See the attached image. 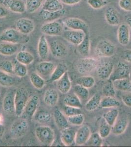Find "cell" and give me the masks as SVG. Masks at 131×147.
<instances>
[{
	"label": "cell",
	"instance_id": "obj_1",
	"mask_svg": "<svg viewBox=\"0 0 131 147\" xmlns=\"http://www.w3.org/2000/svg\"><path fill=\"white\" fill-rule=\"evenodd\" d=\"M30 37L19 32L14 28H7L0 35V40L15 44H26L28 42Z\"/></svg>",
	"mask_w": 131,
	"mask_h": 147
},
{
	"label": "cell",
	"instance_id": "obj_2",
	"mask_svg": "<svg viewBox=\"0 0 131 147\" xmlns=\"http://www.w3.org/2000/svg\"><path fill=\"white\" fill-rule=\"evenodd\" d=\"M35 134L37 138L44 145L50 146L54 141V132L48 126H39L35 129Z\"/></svg>",
	"mask_w": 131,
	"mask_h": 147
},
{
	"label": "cell",
	"instance_id": "obj_3",
	"mask_svg": "<svg viewBox=\"0 0 131 147\" xmlns=\"http://www.w3.org/2000/svg\"><path fill=\"white\" fill-rule=\"evenodd\" d=\"M116 46L109 41L101 40L98 42L95 49V54L99 57H109L114 55Z\"/></svg>",
	"mask_w": 131,
	"mask_h": 147
},
{
	"label": "cell",
	"instance_id": "obj_4",
	"mask_svg": "<svg viewBox=\"0 0 131 147\" xmlns=\"http://www.w3.org/2000/svg\"><path fill=\"white\" fill-rule=\"evenodd\" d=\"M28 94L23 88L17 89L15 93V113L17 116H20L23 113L27 102L28 100Z\"/></svg>",
	"mask_w": 131,
	"mask_h": 147
},
{
	"label": "cell",
	"instance_id": "obj_5",
	"mask_svg": "<svg viewBox=\"0 0 131 147\" xmlns=\"http://www.w3.org/2000/svg\"><path fill=\"white\" fill-rule=\"evenodd\" d=\"M28 127V122L26 119H18L12 125L10 129V135L14 138H21L27 134Z\"/></svg>",
	"mask_w": 131,
	"mask_h": 147
},
{
	"label": "cell",
	"instance_id": "obj_6",
	"mask_svg": "<svg viewBox=\"0 0 131 147\" xmlns=\"http://www.w3.org/2000/svg\"><path fill=\"white\" fill-rule=\"evenodd\" d=\"M130 73L129 66L124 62L119 61L116 64V67L114 68L109 80L113 82L119 79L130 78Z\"/></svg>",
	"mask_w": 131,
	"mask_h": 147
},
{
	"label": "cell",
	"instance_id": "obj_7",
	"mask_svg": "<svg viewBox=\"0 0 131 147\" xmlns=\"http://www.w3.org/2000/svg\"><path fill=\"white\" fill-rule=\"evenodd\" d=\"M41 30L48 36H60L63 33V28L59 22L53 21L44 24L41 28Z\"/></svg>",
	"mask_w": 131,
	"mask_h": 147
},
{
	"label": "cell",
	"instance_id": "obj_8",
	"mask_svg": "<svg viewBox=\"0 0 131 147\" xmlns=\"http://www.w3.org/2000/svg\"><path fill=\"white\" fill-rule=\"evenodd\" d=\"M50 51L52 55L57 59H62L68 54V48L63 42L59 40H53L50 44Z\"/></svg>",
	"mask_w": 131,
	"mask_h": 147
},
{
	"label": "cell",
	"instance_id": "obj_9",
	"mask_svg": "<svg viewBox=\"0 0 131 147\" xmlns=\"http://www.w3.org/2000/svg\"><path fill=\"white\" fill-rule=\"evenodd\" d=\"M97 66V61L92 57H87L80 60L77 65V69L82 74L89 73L94 70Z\"/></svg>",
	"mask_w": 131,
	"mask_h": 147
},
{
	"label": "cell",
	"instance_id": "obj_10",
	"mask_svg": "<svg viewBox=\"0 0 131 147\" xmlns=\"http://www.w3.org/2000/svg\"><path fill=\"white\" fill-rule=\"evenodd\" d=\"M66 27L72 30H81L85 34H89L88 24L83 20L77 18H69L64 21Z\"/></svg>",
	"mask_w": 131,
	"mask_h": 147
},
{
	"label": "cell",
	"instance_id": "obj_11",
	"mask_svg": "<svg viewBox=\"0 0 131 147\" xmlns=\"http://www.w3.org/2000/svg\"><path fill=\"white\" fill-rule=\"evenodd\" d=\"M17 30L26 35L32 33L35 29V24L30 19L22 18L17 20L15 23Z\"/></svg>",
	"mask_w": 131,
	"mask_h": 147
},
{
	"label": "cell",
	"instance_id": "obj_12",
	"mask_svg": "<svg viewBox=\"0 0 131 147\" xmlns=\"http://www.w3.org/2000/svg\"><path fill=\"white\" fill-rule=\"evenodd\" d=\"M85 32L81 30H67L63 34V36L67 41L77 46L81 43L85 38Z\"/></svg>",
	"mask_w": 131,
	"mask_h": 147
},
{
	"label": "cell",
	"instance_id": "obj_13",
	"mask_svg": "<svg viewBox=\"0 0 131 147\" xmlns=\"http://www.w3.org/2000/svg\"><path fill=\"white\" fill-rule=\"evenodd\" d=\"M55 67L56 65L52 62L43 61L37 65L36 71L42 78H50Z\"/></svg>",
	"mask_w": 131,
	"mask_h": 147
},
{
	"label": "cell",
	"instance_id": "obj_14",
	"mask_svg": "<svg viewBox=\"0 0 131 147\" xmlns=\"http://www.w3.org/2000/svg\"><path fill=\"white\" fill-rule=\"evenodd\" d=\"M91 135V131L90 127L87 125L82 126L76 132L75 143L77 145H84L88 141Z\"/></svg>",
	"mask_w": 131,
	"mask_h": 147
},
{
	"label": "cell",
	"instance_id": "obj_15",
	"mask_svg": "<svg viewBox=\"0 0 131 147\" xmlns=\"http://www.w3.org/2000/svg\"><path fill=\"white\" fill-rule=\"evenodd\" d=\"M114 68L113 62L111 61H105L100 64L97 68V74L101 80L109 79Z\"/></svg>",
	"mask_w": 131,
	"mask_h": 147
},
{
	"label": "cell",
	"instance_id": "obj_16",
	"mask_svg": "<svg viewBox=\"0 0 131 147\" xmlns=\"http://www.w3.org/2000/svg\"><path fill=\"white\" fill-rule=\"evenodd\" d=\"M105 18L107 23L110 25L116 26L119 25L120 23V16L118 11L114 7L109 6L105 9Z\"/></svg>",
	"mask_w": 131,
	"mask_h": 147
},
{
	"label": "cell",
	"instance_id": "obj_17",
	"mask_svg": "<svg viewBox=\"0 0 131 147\" xmlns=\"http://www.w3.org/2000/svg\"><path fill=\"white\" fill-rule=\"evenodd\" d=\"M39 105V98L37 96H33L28 99L23 113L28 118L33 117Z\"/></svg>",
	"mask_w": 131,
	"mask_h": 147
},
{
	"label": "cell",
	"instance_id": "obj_18",
	"mask_svg": "<svg viewBox=\"0 0 131 147\" xmlns=\"http://www.w3.org/2000/svg\"><path fill=\"white\" fill-rule=\"evenodd\" d=\"M117 35L118 41L121 45L123 46L128 45L130 38V33L129 27L127 24H121L119 26Z\"/></svg>",
	"mask_w": 131,
	"mask_h": 147
},
{
	"label": "cell",
	"instance_id": "obj_19",
	"mask_svg": "<svg viewBox=\"0 0 131 147\" xmlns=\"http://www.w3.org/2000/svg\"><path fill=\"white\" fill-rule=\"evenodd\" d=\"M76 131L71 127L62 129L61 131V140L66 146H71L75 143Z\"/></svg>",
	"mask_w": 131,
	"mask_h": 147
},
{
	"label": "cell",
	"instance_id": "obj_20",
	"mask_svg": "<svg viewBox=\"0 0 131 147\" xmlns=\"http://www.w3.org/2000/svg\"><path fill=\"white\" fill-rule=\"evenodd\" d=\"M15 93L13 92H8L5 95L3 100L2 107L3 111L7 113H15Z\"/></svg>",
	"mask_w": 131,
	"mask_h": 147
},
{
	"label": "cell",
	"instance_id": "obj_21",
	"mask_svg": "<svg viewBox=\"0 0 131 147\" xmlns=\"http://www.w3.org/2000/svg\"><path fill=\"white\" fill-rule=\"evenodd\" d=\"M59 94L58 91L53 88H48L46 91L44 96V102L48 106L53 107L58 102Z\"/></svg>",
	"mask_w": 131,
	"mask_h": 147
},
{
	"label": "cell",
	"instance_id": "obj_22",
	"mask_svg": "<svg viewBox=\"0 0 131 147\" xmlns=\"http://www.w3.org/2000/svg\"><path fill=\"white\" fill-rule=\"evenodd\" d=\"M50 51V46L46 37L44 35H42L38 44V53L40 59L42 60L48 59Z\"/></svg>",
	"mask_w": 131,
	"mask_h": 147
},
{
	"label": "cell",
	"instance_id": "obj_23",
	"mask_svg": "<svg viewBox=\"0 0 131 147\" xmlns=\"http://www.w3.org/2000/svg\"><path fill=\"white\" fill-rule=\"evenodd\" d=\"M57 87L58 91L64 94L68 93L70 91L71 87V82L68 71L57 81Z\"/></svg>",
	"mask_w": 131,
	"mask_h": 147
},
{
	"label": "cell",
	"instance_id": "obj_24",
	"mask_svg": "<svg viewBox=\"0 0 131 147\" xmlns=\"http://www.w3.org/2000/svg\"><path fill=\"white\" fill-rule=\"evenodd\" d=\"M5 6L10 11L17 13H23L26 11V3L23 0H8Z\"/></svg>",
	"mask_w": 131,
	"mask_h": 147
},
{
	"label": "cell",
	"instance_id": "obj_25",
	"mask_svg": "<svg viewBox=\"0 0 131 147\" xmlns=\"http://www.w3.org/2000/svg\"><path fill=\"white\" fill-rule=\"evenodd\" d=\"M18 44L3 42L0 43V55L4 56H11L18 52Z\"/></svg>",
	"mask_w": 131,
	"mask_h": 147
},
{
	"label": "cell",
	"instance_id": "obj_26",
	"mask_svg": "<svg viewBox=\"0 0 131 147\" xmlns=\"http://www.w3.org/2000/svg\"><path fill=\"white\" fill-rule=\"evenodd\" d=\"M54 118L55 123L60 129L62 130L70 127V123L68 118H67L65 114L60 109H55L54 112Z\"/></svg>",
	"mask_w": 131,
	"mask_h": 147
},
{
	"label": "cell",
	"instance_id": "obj_27",
	"mask_svg": "<svg viewBox=\"0 0 131 147\" xmlns=\"http://www.w3.org/2000/svg\"><path fill=\"white\" fill-rule=\"evenodd\" d=\"M129 121L127 117H122L118 119L113 126L112 131L116 136H120L124 133L128 127Z\"/></svg>",
	"mask_w": 131,
	"mask_h": 147
},
{
	"label": "cell",
	"instance_id": "obj_28",
	"mask_svg": "<svg viewBox=\"0 0 131 147\" xmlns=\"http://www.w3.org/2000/svg\"><path fill=\"white\" fill-rule=\"evenodd\" d=\"M65 13L66 10L64 9L56 12H49L42 9L41 11L40 12L39 15L44 20L51 22L57 19L60 18V17L65 15Z\"/></svg>",
	"mask_w": 131,
	"mask_h": 147
},
{
	"label": "cell",
	"instance_id": "obj_29",
	"mask_svg": "<svg viewBox=\"0 0 131 147\" xmlns=\"http://www.w3.org/2000/svg\"><path fill=\"white\" fill-rule=\"evenodd\" d=\"M64 9L60 0H46L43 5L42 9L49 12H56Z\"/></svg>",
	"mask_w": 131,
	"mask_h": 147
},
{
	"label": "cell",
	"instance_id": "obj_30",
	"mask_svg": "<svg viewBox=\"0 0 131 147\" xmlns=\"http://www.w3.org/2000/svg\"><path fill=\"white\" fill-rule=\"evenodd\" d=\"M115 88L123 92H131V81L130 78L119 79L113 81Z\"/></svg>",
	"mask_w": 131,
	"mask_h": 147
},
{
	"label": "cell",
	"instance_id": "obj_31",
	"mask_svg": "<svg viewBox=\"0 0 131 147\" xmlns=\"http://www.w3.org/2000/svg\"><path fill=\"white\" fill-rule=\"evenodd\" d=\"M68 67L65 64L60 63L56 66L50 78V82H56L63 76V75L67 72Z\"/></svg>",
	"mask_w": 131,
	"mask_h": 147
},
{
	"label": "cell",
	"instance_id": "obj_32",
	"mask_svg": "<svg viewBox=\"0 0 131 147\" xmlns=\"http://www.w3.org/2000/svg\"><path fill=\"white\" fill-rule=\"evenodd\" d=\"M16 59L18 62L25 65H30L34 60V57L27 51H20L17 54Z\"/></svg>",
	"mask_w": 131,
	"mask_h": 147
},
{
	"label": "cell",
	"instance_id": "obj_33",
	"mask_svg": "<svg viewBox=\"0 0 131 147\" xmlns=\"http://www.w3.org/2000/svg\"><path fill=\"white\" fill-rule=\"evenodd\" d=\"M90 39L89 34H86L81 43L77 46V50L83 57H88L90 53Z\"/></svg>",
	"mask_w": 131,
	"mask_h": 147
},
{
	"label": "cell",
	"instance_id": "obj_34",
	"mask_svg": "<svg viewBox=\"0 0 131 147\" xmlns=\"http://www.w3.org/2000/svg\"><path fill=\"white\" fill-rule=\"evenodd\" d=\"M121 104L115 97L104 96L101 99L100 107L103 109L118 107Z\"/></svg>",
	"mask_w": 131,
	"mask_h": 147
},
{
	"label": "cell",
	"instance_id": "obj_35",
	"mask_svg": "<svg viewBox=\"0 0 131 147\" xmlns=\"http://www.w3.org/2000/svg\"><path fill=\"white\" fill-rule=\"evenodd\" d=\"M101 96L98 93L95 94L87 102L85 105V109L88 111H93L100 106L101 100Z\"/></svg>",
	"mask_w": 131,
	"mask_h": 147
},
{
	"label": "cell",
	"instance_id": "obj_36",
	"mask_svg": "<svg viewBox=\"0 0 131 147\" xmlns=\"http://www.w3.org/2000/svg\"><path fill=\"white\" fill-rule=\"evenodd\" d=\"M34 119L36 122L40 124H46L52 118V116L50 112L44 110H40L37 111L33 116Z\"/></svg>",
	"mask_w": 131,
	"mask_h": 147
},
{
	"label": "cell",
	"instance_id": "obj_37",
	"mask_svg": "<svg viewBox=\"0 0 131 147\" xmlns=\"http://www.w3.org/2000/svg\"><path fill=\"white\" fill-rule=\"evenodd\" d=\"M65 105L81 109L82 104L81 100L75 94H71L66 96L64 99Z\"/></svg>",
	"mask_w": 131,
	"mask_h": 147
},
{
	"label": "cell",
	"instance_id": "obj_38",
	"mask_svg": "<svg viewBox=\"0 0 131 147\" xmlns=\"http://www.w3.org/2000/svg\"><path fill=\"white\" fill-rule=\"evenodd\" d=\"M15 84L14 77L0 70V85L3 87H11Z\"/></svg>",
	"mask_w": 131,
	"mask_h": 147
},
{
	"label": "cell",
	"instance_id": "obj_39",
	"mask_svg": "<svg viewBox=\"0 0 131 147\" xmlns=\"http://www.w3.org/2000/svg\"><path fill=\"white\" fill-rule=\"evenodd\" d=\"M119 115V111L116 108L112 109L103 115L105 121L111 127H113Z\"/></svg>",
	"mask_w": 131,
	"mask_h": 147
},
{
	"label": "cell",
	"instance_id": "obj_40",
	"mask_svg": "<svg viewBox=\"0 0 131 147\" xmlns=\"http://www.w3.org/2000/svg\"><path fill=\"white\" fill-rule=\"evenodd\" d=\"M30 79L32 84L35 88L41 89L43 88L45 85V81L43 78L39 75L38 74L33 72L30 74Z\"/></svg>",
	"mask_w": 131,
	"mask_h": 147
},
{
	"label": "cell",
	"instance_id": "obj_41",
	"mask_svg": "<svg viewBox=\"0 0 131 147\" xmlns=\"http://www.w3.org/2000/svg\"><path fill=\"white\" fill-rule=\"evenodd\" d=\"M44 0H26V11L32 13L36 11L43 5Z\"/></svg>",
	"mask_w": 131,
	"mask_h": 147
},
{
	"label": "cell",
	"instance_id": "obj_42",
	"mask_svg": "<svg viewBox=\"0 0 131 147\" xmlns=\"http://www.w3.org/2000/svg\"><path fill=\"white\" fill-rule=\"evenodd\" d=\"M74 92L81 102L86 101L89 97V91L88 89L83 87L81 85L78 84L75 85L74 88Z\"/></svg>",
	"mask_w": 131,
	"mask_h": 147
},
{
	"label": "cell",
	"instance_id": "obj_43",
	"mask_svg": "<svg viewBox=\"0 0 131 147\" xmlns=\"http://www.w3.org/2000/svg\"><path fill=\"white\" fill-rule=\"evenodd\" d=\"M76 82L77 84L89 89L94 86L95 81L94 78L91 76H83L77 79Z\"/></svg>",
	"mask_w": 131,
	"mask_h": 147
},
{
	"label": "cell",
	"instance_id": "obj_44",
	"mask_svg": "<svg viewBox=\"0 0 131 147\" xmlns=\"http://www.w3.org/2000/svg\"><path fill=\"white\" fill-rule=\"evenodd\" d=\"M116 90L113 82L109 80L103 86L102 93L104 96L115 97L116 94Z\"/></svg>",
	"mask_w": 131,
	"mask_h": 147
},
{
	"label": "cell",
	"instance_id": "obj_45",
	"mask_svg": "<svg viewBox=\"0 0 131 147\" xmlns=\"http://www.w3.org/2000/svg\"><path fill=\"white\" fill-rule=\"evenodd\" d=\"M28 68L27 65L17 62L14 65V74L19 77L23 78L28 74Z\"/></svg>",
	"mask_w": 131,
	"mask_h": 147
},
{
	"label": "cell",
	"instance_id": "obj_46",
	"mask_svg": "<svg viewBox=\"0 0 131 147\" xmlns=\"http://www.w3.org/2000/svg\"><path fill=\"white\" fill-rule=\"evenodd\" d=\"M102 139L98 133H94L90 136L86 144L89 146L101 147L102 145Z\"/></svg>",
	"mask_w": 131,
	"mask_h": 147
},
{
	"label": "cell",
	"instance_id": "obj_47",
	"mask_svg": "<svg viewBox=\"0 0 131 147\" xmlns=\"http://www.w3.org/2000/svg\"><path fill=\"white\" fill-rule=\"evenodd\" d=\"M0 70L9 75L14 74V65L9 60H5L0 63Z\"/></svg>",
	"mask_w": 131,
	"mask_h": 147
},
{
	"label": "cell",
	"instance_id": "obj_48",
	"mask_svg": "<svg viewBox=\"0 0 131 147\" xmlns=\"http://www.w3.org/2000/svg\"><path fill=\"white\" fill-rule=\"evenodd\" d=\"M68 120L70 124L72 125L79 126L83 124L84 121V116L83 114L68 117Z\"/></svg>",
	"mask_w": 131,
	"mask_h": 147
},
{
	"label": "cell",
	"instance_id": "obj_49",
	"mask_svg": "<svg viewBox=\"0 0 131 147\" xmlns=\"http://www.w3.org/2000/svg\"><path fill=\"white\" fill-rule=\"evenodd\" d=\"M112 127L107 124L106 122L103 123L100 125L99 133L102 138H105L108 137L111 132Z\"/></svg>",
	"mask_w": 131,
	"mask_h": 147
},
{
	"label": "cell",
	"instance_id": "obj_50",
	"mask_svg": "<svg viewBox=\"0 0 131 147\" xmlns=\"http://www.w3.org/2000/svg\"><path fill=\"white\" fill-rule=\"evenodd\" d=\"M88 3L90 7L95 9H99L108 4L106 0H88Z\"/></svg>",
	"mask_w": 131,
	"mask_h": 147
},
{
	"label": "cell",
	"instance_id": "obj_51",
	"mask_svg": "<svg viewBox=\"0 0 131 147\" xmlns=\"http://www.w3.org/2000/svg\"><path fill=\"white\" fill-rule=\"evenodd\" d=\"M64 111H65V115L67 117L82 113L81 109L66 106V105L65 106Z\"/></svg>",
	"mask_w": 131,
	"mask_h": 147
},
{
	"label": "cell",
	"instance_id": "obj_52",
	"mask_svg": "<svg viewBox=\"0 0 131 147\" xmlns=\"http://www.w3.org/2000/svg\"><path fill=\"white\" fill-rule=\"evenodd\" d=\"M119 6L126 11H131V0H120Z\"/></svg>",
	"mask_w": 131,
	"mask_h": 147
},
{
	"label": "cell",
	"instance_id": "obj_53",
	"mask_svg": "<svg viewBox=\"0 0 131 147\" xmlns=\"http://www.w3.org/2000/svg\"><path fill=\"white\" fill-rule=\"evenodd\" d=\"M121 98L125 105L128 107H131V92L123 95Z\"/></svg>",
	"mask_w": 131,
	"mask_h": 147
},
{
	"label": "cell",
	"instance_id": "obj_54",
	"mask_svg": "<svg viewBox=\"0 0 131 147\" xmlns=\"http://www.w3.org/2000/svg\"><path fill=\"white\" fill-rule=\"evenodd\" d=\"M122 58L127 62L131 63V50L127 49L124 51L122 55Z\"/></svg>",
	"mask_w": 131,
	"mask_h": 147
},
{
	"label": "cell",
	"instance_id": "obj_55",
	"mask_svg": "<svg viewBox=\"0 0 131 147\" xmlns=\"http://www.w3.org/2000/svg\"><path fill=\"white\" fill-rule=\"evenodd\" d=\"M8 9L3 4L0 5V18L6 17L8 14Z\"/></svg>",
	"mask_w": 131,
	"mask_h": 147
},
{
	"label": "cell",
	"instance_id": "obj_56",
	"mask_svg": "<svg viewBox=\"0 0 131 147\" xmlns=\"http://www.w3.org/2000/svg\"><path fill=\"white\" fill-rule=\"evenodd\" d=\"M61 2L67 5H75L79 3L81 0H60Z\"/></svg>",
	"mask_w": 131,
	"mask_h": 147
},
{
	"label": "cell",
	"instance_id": "obj_57",
	"mask_svg": "<svg viewBox=\"0 0 131 147\" xmlns=\"http://www.w3.org/2000/svg\"><path fill=\"white\" fill-rule=\"evenodd\" d=\"M5 132V127L3 124H0V139L2 138Z\"/></svg>",
	"mask_w": 131,
	"mask_h": 147
},
{
	"label": "cell",
	"instance_id": "obj_58",
	"mask_svg": "<svg viewBox=\"0 0 131 147\" xmlns=\"http://www.w3.org/2000/svg\"><path fill=\"white\" fill-rule=\"evenodd\" d=\"M126 21L127 24L131 30V15H128L126 17Z\"/></svg>",
	"mask_w": 131,
	"mask_h": 147
},
{
	"label": "cell",
	"instance_id": "obj_59",
	"mask_svg": "<svg viewBox=\"0 0 131 147\" xmlns=\"http://www.w3.org/2000/svg\"><path fill=\"white\" fill-rule=\"evenodd\" d=\"M3 121V117L1 114H0V124H2Z\"/></svg>",
	"mask_w": 131,
	"mask_h": 147
},
{
	"label": "cell",
	"instance_id": "obj_60",
	"mask_svg": "<svg viewBox=\"0 0 131 147\" xmlns=\"http://www.w3.org/2000/svg\"><path fill=\"white\" fill-rule=\"evenodd\" d=\"M5 0H0V5L3 4L5 2Z\"/></svg>",
	"mask_w": 131,
	"mask_h": 147
},
{
	"label": "cell",
	"instance_id": "obj_61",
	"mask_svg": "<svg viewBox=\"0 0 131 147\" xmlns=\"http://www.w3.org/2000/svg\"><path fill=\"white\" fill-rule=\"evenodd\" d=\"M130 79L131 81V73H130Z\"/></svg>",
	"mask_w": 131,
	"mask_h": 147
},
{
	"label": "cell",
	"instance_id": "obj_62",
	"mask_svg": "<svg viewBox=\"0 0 131 147\" xmlns=\"http://www.w3.org/2000/svg\"><path fill=\"white\" fill-rule=\"evenodd\" d=\"M1 96V90H0V97Z\"/></svg>",
	"mask_w": 131,
	"mask_h": 147
}]
</instances>
